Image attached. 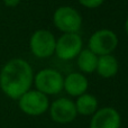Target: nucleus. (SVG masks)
<instances>
[{"instance_id": "2", "label": "nucleus", "mask_w": 128, "mask_h": 128, "mask_svg": "<svg viewBox=\"0 0 128 128\" xmlns=\"http://www.w3.org/2000/svg\"><path fill=\"white\" fill-rule=\"evenodd\" d=\"M64 78L58 71L53 68H44L34 75V82L36 90L46 96H54L63 90Z\"/></svg>"}, {"instance_id": "13", "label": "nucleus", "mask_w": 128, "mask_h": 128, "mask_svg": "<svg viewBox=\"0 0 128 128\" xmlns=\"http://www.w3.org/2000/svg\"><path fill=\"white\" fill-rule=\"evenodd\" d=\"M76 62L80 71L83 73H92L97 68L98 55H96L89 48L82 50L76 56Z\"/></svg>"}, {"instance_id": "4", "label": "nucleus", "mask_w": 128, "mask_h": 128, "mask_svg": "<svg viewBox=\"0 0 128 128\" xmlns=\"http://www.w3.org/2000/svg\"><path fill=\"white\" fill-rule=\"evenodd\" d=\"M53 22L58 29L65 33H78L82 26V17L74 8L58 7L53 15Z\"/></svg>"}, {"instance_id": "12", "label": "nucleus", "mask_w": 128, "mask_h": 128, "mask_svg": "<svg viewBox=\"0 0 128 128\" xmlns=\"http://www.w3.org/2000/svg\"><path fill=\"white\" fill-rule=\"evenodd\" d=\"M74 104H75V108H76L78 114H80V115L92 116L98 110L97 98L94 96L89 94L86 92L79 96Z\"/></svg>"}, {"instance_id": "7", "label": "nucleus", "mask_w": 128, "mask_h": 128, "mask_svg": "<svg viewBox=\"0 0 128 128\" xmlns=\"http://www.w3.org/2000/svg\"><path fill=\"white\" fill-rule=\"evenodd\" d=\"M83 42L78 33H65L56 40L55 54L64 61L73 60L82 51Z\"/></svg>"}, {"instance_id": "10", "label": "nucleus", "mask_w": 128, "mask_h": 128, "mask_svg": "<svg viewBox=\"0 0 128 128\" xmlns=\"http://www.w3.org/2000/svg\"><path fill=\"white\" fill-rule=\"evenodd\" d=\"M89 86L88 79L83 73L72 72L64 79L63 89L72 97H79L86 92Z\"/></svg>"}, {"instance_id": "3", "label": "nucleus", "mask_w": 128, "mask_h": 128, "mask_svg": "<svg viewBox=\"0 0 128 128\" xmlns=\"http://www.w3.org/2000/svg\"><path fill=\"white\" fill-rule=\"evenodd\" d=\"M20 110L28 116H40L50 108L48 96L38 90H28L18 99Z\"/></svg>"}, {"instance_id": "5", "label": "nucleus", "mask_w": 128, "mask_h": 128, "mask_svg": "<svg viewBox=\"0 0 128 128\" xmlns=\"http://www.w3.org/2000/svg\"><path fill=\"white\" fill-rule=\"evenodd\" d=\"M55 36L46 29L36 30L29 40L32 53L38 58H46L52 56L55 53Z\"/></svg>"}, {"instance_id": "8", "label": "nucleus", "mask_w": 128, "mask_h": 128, "mask_svg": "<svg viewBox=\"0 0 128 128\" xmlns=\"http://www.w3.org/2000/svg\"><path fill=\"white\" fill-rule=\"evenodd\" d=\"M48 109L51 118L58 124H68L78 116L74 101L68 98H60L53 101Z\"/></svg>"}, {"instance_id": "16", "label": "nucleus", "mask_w": 128, "mask_h": 128, "mask_svg": "<svg viewBox=\"0 0 128 128\" xmlns=\"http://www.w3.org/2000/svg\"><path fill=\"white\" fill-rule=\"evenodd\" d=\"M125 30H126V34L128 35V17H127L126 22H125Z\"/></svg>"}, {"instance_id": "11", "label": "nucleus", "mask_w": 128, "mask_h": 128, "mask_svg": "<svg viewBox=\"0 0 128 128\" xmlns=\"http://www.w3.org/2000/svg\"><path fill=\"white\" fill-rule=\"evenodd\" d=\"M118 68H119V64H118L117 58L111 54H107V55H100L98 56V63L96 71L98 74L102 78H112L117 74Z\"/></svg>"}, {"instance_id": "9", "label": "nucleus", "mask_w": 128, "mask_h": 128, "mask_svg": "<svg viewBox=\"0 0 128 128\" xmlns=\"http://www.w3.org/2000/svg\"><path fill=\"white\" fill-rule=\"evenodd\" d=\"M122 118L112 107H104L98 109L92 115L90 128H120Z\"/></svg>"}, {"instance_id": "1", "label": "nucleus", "mask_w": 128, "mask_h": 128, "mask_svg": "<svg viewBox=\"0 0 128 128\" xmlns=\"http://www.w3.org/2000/svg\"><path fill=\"white\" fill-rule=\"evenodd\" d=\"M34 82V72L27 61L12 58L0 71V89L10 99L18 100L30 90Z\"/></svg>"}, {"instance_id": "6", "label": "nucleus", "mask_w": 128, "mask_h": 128, "mask_svg": "<svg viewBox=\"0 0 128 128\" xmlns=\"http://www.w3.org/2000/svg\"><path fill=\"white\" fill-rule=\"evenodd\" d=\"M118 45V37L116 33L110 29H100L91 35L89 38L88 48L96 55H107L111 54Z\"/></svg>"}, {"instance_id": "14", "label": "nucleus", "mask_w": 128, "mask_h": 128, "mask_svg": "<svg viewBox=\"0 0 128 128\" xmlns=\"http://www.w3.org/2000/svg\"><path fill=\"white\" fill-rule=\"evenodd\" d=\"M104 0H79V2L86 8H98L99 6H101L104 4Z\"/></svg>"}, {"instance_id": "15", "label": "nucleus", "mask_w": 128, "mask_h": 128, "mask_svg": "<svg viewBox=\"0 0 128 128\" xmlns=\"http://www.w3.org/2000/svg\"><path fill=\"white\" fill-rule=\"evenodd\" d=\"M6 7H9V8H14V7H17L18 4H20L22 0H2Z\"/></svg>"}]
</instances>
